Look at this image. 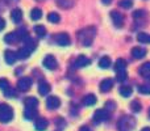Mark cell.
Returning <instances> with one entry per match:
<instances>
[{"mask_svg":"<svg viewBox=\"0 0 150 131\" xmlns=\"http://www.w3.org/2000/svg\"><path fill=\"white\" fill-rule=\"evenodd\" d=\"M111 1H112V0H101V3H103L104 5H109V4H111Z\"/></svg>","mask_w":150,"mask_h":131,"instance_id":"cell-39","label":"cell"},{"mask_svg":"<svg viewBox=\"0 0 150 131\" xmlns=\"http://www.w3.org/2000/svg\"><path fill=\"white\" fill-rule=\"evenodd\" d=\"M111 18L113 20V24H115L116 28H121L122 26V22H124V16H122L120 12H117V11H112L111 12Z\"/></svg>","mask_w":150,"mask_h":131,"instance_id":"cell-7","label":"cell"},{"mask_svg":"<svg viewBox=\"0 0 150 131\" xmlns=\"http://www.w3.org/2000/svg\"><path fill=\"white\" fill-rule=\"evenodd\" d=\"M38 106V100L34 97L25 98V108H37Z\"/></svg>","mask_w":150,"mask_h":131,"instance_id":"cell-22","label":"cell"},{"mask_svg":"<svg viewBox=\"0 0 150 131\" xmlns=\"http://www.w3.org/2000/svg\"><path fill=\"white\" fill-rule=\"evenodd\" d=\"M120 95L124 97H129L132 95V88L130 87H121L120 88Z\"/></svg>","mask_w":150,"mask_h":131,"instance_id":"cell-31","label":"cell"},{"mask_svg":"<svg viewBox=\"0 0 150 131\" xmlns=\"http://www.w3.org/2000/svg\"><path fill=\"white\" fill-rule=\"evenodd\" d=\"M80 131H90V129H88L87 126H83L82 129H80Z\"/></svg>","mask_w":150,"mask_h":131,"instance_id":"cell-40","label":"cell"},{"mask_svg":"<svg viewBox=\"0 0 150 131\" xmlns=\"http://www.w3.org/2000/svg\"><path fill=\"white\" fill-rule=\"evenodd\" d=\"M115 108H116V104L115 102H107V105H105L107 110H113Z\"/></svg>","mask_w":150,"mask_h":131,"instance_id":"cell-37","label":"cell"},{"mask_svg":"<svg viewBox=\"0 0 150 131\" xmlns=\"http://www.w3.org/2000/svg\"><path fill=\"white\" fill-rule=\"evenodd\" d=\"M137 39L142 43H150V34H146V33H140L137 36Z\"/></svg>","mask_w":150,"mask_h":131,"instance_id":"cell-30","label":"cell"},{"mask_svg":"<svg viewBox=\"0 0 150 131\" xmlns=\"http://www.w3.org/2000/svg\"><path fill=\"white\" fill-rule=\"evenodd\" d=\"M30 53L32 51L26 46L25 47H21V49L17 51V58H18V59H26V58H29Z\"/></svg>","mask_w":150,"mask_h":131,"instance_id":"cell-20","label":"cell"},{"mask_svg":"<svg viewBox=\"0 0 150 131\" xmlns=\"http://www.w3.org/2000/svg\"><path fill=\"white\" fill-rule=\"evenodd\" d=\"M130 53H132L133 58H136V59H141L146 55V50L142 49V47H133Z\"/></svg>","mask_w":150,"mask_h":131,"instance_id":"cell-16","label":"cell"},{"mask_svg":"<svg viewBox=\"0 0 150 131\" xmlns=\"http://www.w3.org/2000/svg\"><path fill=\"white\" fill-rule=\"evenodd\" d=\"M130 108H132V111H134V113H138V111H141V104L138 102V101H132V104H130Z\"/></svg>","mask_w":150,"mask_h":131,"instance_id":"cell-34","label":"cell"},{"mask_svg":"<svg viewBox=\"0 0 150 131\" xmlns=\"http://www.w3.org/2000/svg\"><path fill=\"white\" fill-rule=\"evenodd\" d=\"M4 28H5V20L3 17H0V32H1Z\"/></svg>","mask_w":150,"mask_h":131,"instance_id":"cell-38","label":"cell"},{"mask_svg":"<svg viewBox=\"0 0 150 131\" xmlns=\"http://www.w3.org/2000/svg\"><path fill=\"white\" fill-rule=\"evenodd\" d=\"M59 105H61V100L57 97V96H50V97H47L46 106L49 109H57Z\"/></svg>","mask_w":150,"mask_h":131,"instance_id":"cell-10","label":"cell"},{"mask_svg":"<svg viewBox=\"0 0 150 131\" xmlns=\"http://www.w3.org/2000/svg\"><path fill=\"white\" fill-rule=\"evenodd\" d=\"M99 67L103 69H107L111 67V59L108 57H103L100 60H99Z\"/></svg>","mask_w":150,"mask_h":131,"instance_id":"cell-25","label":"cell"},{"mask_svg":"<svg viewBox=\"0 0 150 131\" xmlns=\"http://www.w3.org/2000/svg\"><path fill=\"white\" fill-rule=\"evenodd\" d=\"M90 63H91V60L88 59L87 57H84V55H80V57H78V59L75 60L74 67H75V68H83V67L88 66Z\"/></svg>","mask_w":150,"mask_h":131,"instance_id":"cell-11","label":"cell"},{"mask_svg":"<svg viewBox=\"0 0 150 131\" xmlns=\"http://www.w3.org/2000/svg\"><path fill=\"white\" fill-rule=\"evenodd\" d=\"M30 87H32V79L30 77H21L17 83V88L20 90H23V92L28 90Z\"/></svg>","mask_w":150,"mask_h":131,"instance_id":"cell-8","label":"cell"},{"mask_svg":"<svg viewBox=\"0 0 150 131\" xmlns=\"http://www.w3.org/2000/svg\"><path fill=\"white\" fill-rule=\"evenodd\" d=\"M0 89L4 92L5 96H15V90L11 88L9 85V81H8L7 79H0Z\"/></svg>","mask_w":150,"mask_h":131,"instance_id":"cell-5","label":"cell"},{"mask_svg":"<svg viewBox=\"0 0 150 131\" xmlns=\"http://www.w3.org/2000/svg\"><path fill=\"white\" fill-rule=\"evenodd\" d=\"M18 39H20V38H18L17 32H16V33H15V32H13V33H8L7 36L4 37V42H5V43H9V45L11 43H16Z\"/></svg>","mask_w":150,"mask_h":131,"instance_id":"cell-17","label":"cell"},{"mask_svg":"<svg viewBox=\"0 0 150 131\" xmlns=\"http://www.w3.org/2000/svg\"><path fill=\"white\" fill-rule=\"evenodd\" d=\"M42 64H44V67H46L47 69H55L58 63H57V59L53 55H46L44 58V60H42Z\"/></svg>","mask_w":150,"mask_h":131,"instance_id":"cell-6","label":"cell"},{"mask_svg":"<svg viewBox=\"0 0 150 131\" xmlns=\"http://www.w3.org/2000/svg\"><path fill=\"white\" fill-rule=\"evenodd\" d=\"M149 116H150V111H149Z\"/></svg>","mask_w":150,"mask_h":131,"instance_id":"cell-42","label":"cell"},{"mask_svg":"<svg viewBox=\"0 0 150 131\" xmlns=\"http://www.w3.org/2000/svg\"><path fill=\"white\" fill-rule=\"evenodd\" d=\"M83 104H84L86 106H92L96 104V97L93 95H87L84 97V100H83Z\"/></svg>","mask_w":150,"mask_h":131,"instance_id":"cell-23","label":"cell"},{"mask_svg":"<svg viewBox=\"0 0 150 131\" xmlns=\"http://www.w3.org/2000/svg\"><path fill=\"white\" fill-rule=\"evenodd\" d=\"M47 126H49V122H47L45 118H38L36 121V125H34V127H36L37 131H45L47 129Z\"/></svg>","mask_w":150,"mask_h":131,"instance_id":"cell-15","label":"cell"},{"mask_svg":"<svg viewBox=\"0 0 150 131\" xmlns=\"http://www.w3.org/2000/svg\"><path fill=\"white\" fill-rule=\"evenodd\" d=\"M134 126H136V121L132 117L125 116L119 121V130L120 131H132Z\"/></svg>","mask_w":150,"mask_h":131,"instance_id":"cell-3","label":"cell"},{"mask_svg":"<svg viewBox=\"0 0 150 131\" xmlns=\"http://www.w3.org/2000/svg\"><path fill=\"white\" fill-rule=\"evenodd\" d=\"M95 33H96V30H95V28H92V26L83 29L82 32H79L80 42H82L86 47L91 46V43H92V41H93V37H95Z\"/></svg>","mask_w":150,"mask_h":131,"instance_id":"cell-1","label":"cell"},{"mask_svg":"<svg viewBox=\"0 0 150 131\" xmlns=\"http://www.w3.org/2000/svg\"><path fill=\"white\" fill-rule=\"evenodd\" d=\"M140 75L142 77H145V79H150V62L140 67Z\"/></svg>","mask_w":150,"mask_h":131,"instance_id":"cell-19","label":"cell"},{"mask_svg":"<svg viewBox=\"0 0 150 131\" xmlns=\"http://www.w3.org/2000/svg\"><path fill=\"white\" fill-rule=\"evenodd\" d=\"M125 67H127V62H125L124 59H117L116 63H115V69L116 71H120V69H125Z\"/></svg>","mask_w":150,"mask_h":131,"instance_id":"cell-28","label":"cell"},{"mask_svg":"<svg viewBox=\"0 0 150 131\" xmlns=\"http://www.w3.org/2000/svg\"><path fill=\"white\" fill-rule=\"evenodd\" d=\"M141 131H150V127H144Z\"/></svg>","mask_w":150,"mask_h":131,"instance_id":"cell-41","label":"cell"},{"mask_svg":"<svg viewBox=\"0 0 150 131\" xmlns=\"http://www.w3.org/2000/svg\"><path fill=\"white\" fill-rule=\"evenodd\" d=\"M47 20H49L50 22H53V24H57V22H59L61 21V17H59L58 13L52 12V13H49V16H47Z\"/></svg>","mask_w":150,"mask_h":131,"instance_id":"cell-29","label":"cell"},{"mask_svg":"<svg viewBox=\"0 0 150 131\" xmlns=\"http://www.w3.org/2000/svg\"><path fill=\"white\" fill-rule=\"evenodd\" d=\"M144 15H145V12H144V11H136V12L133 13V17H134V18H140V17H142Z\"/></svg>","mask_w":150,"mask_h":131,"instance_id":"cell-36","label":"cell"},{"mask_svg":"<svg viewBox=\"0 0 150 131\" xmlns=\"http://www.w3.org/2000/svg\"><path fill=\"white\" fill-rule=\"evenodd\" d=\"M127 77H128V74L125 69L117 71V80H119V81H124V80H127Z\"/></svg>","mask_w":150,"mask_h":131,"instance_id":"cell-33","label":"cell"},{"mask_svg":"<svg viewBox=\"0 0 150 131\" xmlns=\"http://www.w3.org/2000/svg\"><path fill=\"white\" fill-rule=\"evenodd\" d=\"M138 90H140V93H142V95H150V83L140 85Z\"/></svg>","mask_w":150,"mask_h":131,"instance_id":"cell-32","label":"cell"},{"mask_svg":"<svg viewBox=\"0 0 150 131\" xmlns=\"http://www.w3.org/2000/svg\"><path fill=\"white\" fill-rule=\"evenodd\" d=\"M41 17H42V11L40 9V8H33L32 12H30V18L32 20L37 21V20H40Z\"/></svg>","mask_w":150,"mask_h":131,"instance_id":"cell-26","label":"cell"},{"mask_svg":"<svg viewBox=\"0 0 150 131\" xmlns=\"http://www.w3.org/2000/svg\"><path fill=\"white\" fill-rule=\"evenodd\" d=\"M55 41H57V43L59 45V46H69L70 45V37H69L67 33H59L57 34V37H55Z\"/></svg>","mask_w":150,"mask_h":131,"instance_id":"cell-9","label":"cell"},{"mask_svg":"<svg viewBox=\"0 0 150 131\" xmlns=\"http://www.w3.org/2000/svg\"><path fill=\"white\" fill-rule=\"evenodd\" d=\"M34 32H36V34L40 38H44L46 36V28L44 25H36L34 26Z\"/></svg>","mask_w":150,"mask_h":131,"instance_id":"cell-24","label":"cell"},{"mask_svg":"<svg viewBox=\"0 0 150 131\" xmlns=\"http://www.w3.org/2000/svg\"><path fill=\"white\" fill-rule=\"evenodd\" d=\"M11 18H12L13 22L18 24L21 20H23V11H21L20 8H15V9H12V12H11Z\"/></svg>","mask_w":150,"mask_h":131,"instance_id":"cell-13","label":"cell"},{"mask_svg":"<svg viewBox=\"0 0 150 131\" xmlns=\"http://www.w3.org/2000/svg\"><path fill=\"white\" fill-rule=\"evenodd\" d=\"M58 5H59L61 8H63V9H67V8L73 7L74 4V0H57Z\"/></svg>","mask_w":150,"mask_h":131,"instance_id":"cell-27","label":"cell"},{"mask_svg":"<svg viewBox=\"0 0 150 131\" xmlns=\"http://www.w3.org/2000/svg\"><path fill=\"white\" fill-rule=\"evenodd\" d=\"M13 118V110L9 105L7 104H1L0 105V122L3 123H8L11 119Z\"/></svg>","mask_w":150,"mask_h":131,"instance_id":"cell-2","label":"cell"},{"mask_svg":"<svg viewBox=\"0 0 150 131\" xmlns=\"http://www.w3.org/2000/svg\"><path fill=\"white\" fill-rule=\"evenodd\" d=\"M113 87V80L112 79H105L100 83V90L103 93H107L111 90V88Z\"/></svg>","mask_w":150,"mask_h":131,"instance_id":"cell-14","label":"cell"},{"mask_svg":"<svg viewBox=\"0 0 150 131\" xmlns=\"http://www.w3.org/2000/svg\"><path fill=\"white\" fill-rule=\"evenodd\" d=\"M36 116H37L36 108H26L25 111H24V117H25L26 119H33Z\"/></svg>","mask_w":150,"mask_h":131,"instance_id":"cell-21","label":"cell"},{"mask_svg":"<svg viewBox=\"0 0 150 131\" xmlns=\"http://www.w3.org/2000/svg\"><path fill=\"white\" fill-rule=\"evenodd\" d=\"M50 84L49 83H46V81H41L40 83V85H38V92H40V95H42V96H46L47 93L50 92Z\"/></svg>","mask_w":150,"mask_h":131,"instance_id":"cell-18","label":"cell"},{"mask_svg":"<svg viewBox=\"0 0 150 131\" xmlns=\"http://www.w3.org/2000/svg\"><path fill=\"white\" fill-rule=\"evenodd\" d=\"M108 117H109V114H108L107 109H99V110H96L95 114H93V122H95V123H101V122L107 121Z\"/></svg>","mask_w":150,"mask_h":131,"instance_id":"cell-4","label":"cell"},{"mask_svg":"<svg viewBox=\"0 0 150 131\" xmlns=\"http://www.w3.org/2000/svg\"><path fill=\"white\" fill-rule=\"evenodd\" d=\"M120 7L125 8V9H129L132 7V0H121L120 1Z\"/></svg>","mask_w":150,"mask_h":131,"instance_id":"cell-35","label":"cell"},{"mask_svg":"<svg viewBox=\"0 0 150 131\" xmlns=\"http://www.w3.org/2000/svg\"><path fill=\"white\" fill-rule=\"evenodd\" d=\"M4 59H5V62H7L8 64H13V63L17 60V54H16L15 51H12V50H5Z\"/></svg>","mask_w":150,"mask_h":131,"instance_id":"cell-12","label":"cell"}]
</instances>
